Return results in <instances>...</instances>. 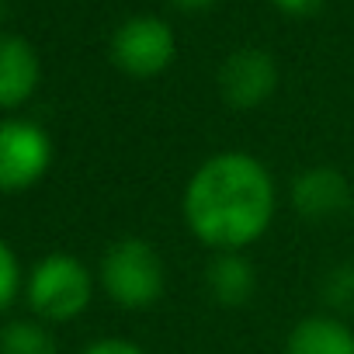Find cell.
<instances>
[{
    "instance_id": "10",
    "label": "cell",
    "mask_w": 354,
    "mask_h": 354,
    "mask_svg": "<svg viewBox=\"0 0 354 354\" xmlns=\"http://www.w3.org/2000/svg\"><path fill=\"white\" fill-rule=\"evenodd\" d=\"M285 354H354V330L333 313L306 316L292 326Z\"/></svg>"
},
{
    "instance_id": "15",
    "label": "cell",
    "mask_w": 354,
    "mask_h": 354,
    "mask_svg": "<svg viewBox=\"0 0 354 354\" xmlns=\"http://www.w3.org/2000/svg\"><path fill=\"white\" fill-rule=\"evenodd\" d=\"M271 4L281 15H288V18H309V15H316L326 4V0H271Z\"/></svg>"
},
{
    "instance_id": "8",
    "label": "cell",
    "mask_w": 354,
    "mask_h": 354,
    "mask_svg": "<svg viewBox=\"0 0 354 354\" xmlns=\"http://www.w3.org/2000/svg\"><path fill=\"white\" fill-rule=\"evenodd\" d=\"M42 80V63L39 53L32 49L28 39L0 32V108L11 111L32 101Z\"/></svg>"
},
{
    "instance_id": "16",
    "label": "cell",
    "mask_w": 354,
    "mask_h": 354,
    "mask_svg": "<svg viewBox=\"0 0 354 354\" xmlns=\"http://www.w3.org/2000/svg\"><path fill=\"white\" fill-rule=\"evenodd\" d=\"M174 8H181V11H209L216 0H170Z\"/></svg>"
},
{
    "instance_id": "3",
    "label": "cell",
    "mask_w": 354,
    "mask_h": 354,
    "mask_svg": "<svg viewBox=\"0 0 354 354\" xmlns=\"http://www.w3.org/2000/svg\"><path fill=\"white\" fill-rule=\"evenodd\" d=\"M94 299V274L73 254H46L25 274V302L42 323H70L87 313Z\"/></svg>"
},
{
    "instance_id": "12",
    "label": "cell",
    "mask_w": 354,
    "mask_h": 354,
    "mask_svg": "<svg viewBox=\"0 0 354 354\" xmlns=\"http://www.w3.org/2000/svg\"><path fill=\"white\" fill-rule=\"evenodd\" d=\"M323 302L330 306V313L337 316H351L354 313V261L337 264L333 271H326L323 278Z\"/></svg>"
},
{
    "instance_id": "6",
    "label": "cell",
    "mask_w": 354,
    "mask_h": 354,
    "mask_svg": "<svg viewBox=\"0 0 354 354\" xmlns=\"http://www.w3.org/2000/svg\"><path fill=\"white\" fill-rule=\"evenodd\" d=\"M278 91V63L264 49H236L219 66V94L236 111L261 108Z\"/></svg>"
},
{
    "instance_id": "11",
    "label": "cell",
    "mask_w": 354,
    "mask_h": 354,
    "mask_svg": "<svg viewBox=\"0 0 354 354\" xmlns=\"http://www.w3.org/2000/svg\"><path fill=\"white\" fill-rule=\"evenodd\" d=\"M0 354H56V337L42 319H11L0 326Z\"/></svg>"
},
{
    "instance_id": "4",
    "label": "cell",
    "mask_w": 354,
    "mask_h": 354,
    "mask_svg": "<svg viewBox=\"0 0 354 354\" xmlns=\"http://www.w3.org/2000/svg\"><path fill=\"white\" fill-rule=\"evenodd\" d=\"M53 136L32 118L0 122V195L35 188L53 167Z\"/></svg>"
},
{
    "instance_id": "14",
    "label": "cell",
    "mask_w": 354,
    "mask_h": 354,
    "mask_svg": "<svg viewBox=\"0 0 354 354\" xmlns=\"http://www.w3.org/2000/svg\"><path fill=\"white\" fill-rule=\"evenodd\" d=\"M80 354H146V351L132 340H122V337H101V340L87 344Z\"/></svg>"
},
{
    "instance_id": "7",
    "label": "cell",
    "mask_w": 354,
    "mask_h": 354,
    "mask_svg": "<svg viewBox=\"0 0 354 354\" xmlns=\"http://www.w3.org/2000/svg\"><path fill=\"white\" fill-rule=\"evenodd\" d=\"M288 202L306 223H330L354 209V192L337 167H306L292 177Z\"/></svg>"
},
{
    "instance_id": "9",
    "label": "cell",
    "mask_w": 354,
    "mask_h": 354,
    "mask_svg": "<svg viewBox=\"0 0 354 354\" xmlns=\"http://www.w3.org/2000/svg\"><path fill=\"white\" fill-rule=\"evenodd\" d=\"M205 292L216 306L223 309H240L254 299L257 292V271L254 261L243 250H226V254H212V261L205 264Z\"/></svg>"
},
{
    "instance_id": "2",
    "label": "cell",
    "mask_w": 354,
    "mask_h": 354,
    "mask_svg": "<svg viewBox=\"0 0 354 354\" xmlns=\"http://www.w3.org/2000/svg\"><path fill=\"white\" fill-rule=\"evenodd\" d=\"M97 281L118 309L139 313V309H149L160 302V295L167 288V264L149 240L122 236L104 250Z\"/></svg>"
},
{
    "instance_id": "5",
    "label": "cell",
    "mask_w": 354,
    "mask_h": 354,
    "mask_svg": "<svg viewBox=\"0 0 354 354\" xmlns=\"http://www.w3.org/2000/svg\"><path fill=\"white\" fill-rule=\"evenodd\" d=\"M108 53H111V63L125 77L153 80L163 70H170V63L177 56V39H174V28L163 18L136 15V18H129L115 28Z\"/></svg>"
},
{
    "instance_id": "13",
    "label": "cell",
    "mask_w": 354,
    "mask_h": 354,
    "mask_svg": "<svg viewBox=\"0 0 354 354\" xmlns=\"http://www.w3.org/2000/svg\"><path fill=\"white\" fill-rule=\"evenodd\" d=\"M21 288H25L21 261H18L15 247L0 236V313H8L15 306V299L21 295Z\"/></svg>"
},
{
    "instance_id": "1",
    "label": "cell",
    "mask_w": 354,
    "mask_h": 354,
    "mask_svg": "<svg viewBox=\"0 0 354 354\" xmlns=\"http://www.w3.org/2000/svg\"><path fill=\"white\" fill-rule=\"evenodd\" d=\"M274 212V177L264 160L243 149H223L202 160L181 198L185 226L212 254L247 250L271 230Z\"/></svg>"
},
{
    "instance_id": "17",
    "label": "cell",
    "mask_w": 354,
    "mask_h": 354,
    "mask_svg": "<svg viewBox=\"0 0 354 354\" xmlns=\"http://www.w3.org/2000/svg\"><path fill=\"white\" fill-rule=\"evenodd\" d=\"M8 18V0H0V21Z\"/></svg>"
},
{
    "instance_id": "18",
    "label": "cell",
    "mask_w": 354,
    "mask_h": 354,
    "mask_svg": "<svg viewBox=\"0 0 354 354\" xmlns=\"http://www.w3.org/2000/svg\"><path fill=\"white\" fill-rule=\"evenodd\" d=\"M351 212H354V209H351Z\"/></svg>"
}]
</instances>
